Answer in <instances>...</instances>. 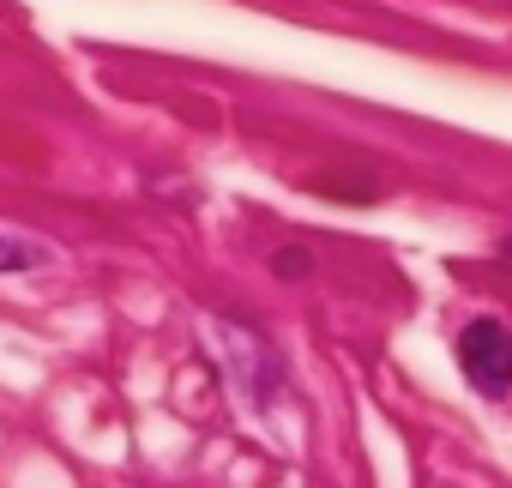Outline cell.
<instances>
[{
	"label": "cell",
	"instance_id": "1",
	"mask_svg": "<svg viewBox=\"0 0 512 488\" xmlns=\"http://www.w3.org/2000/svg\"><path fill=\"white\" fill-rule=\"evenodd\" d=\"M458 368L482 398H506L512 392V332L500 320H470L458 332Z\"/></svg>",
	"mask_w": 512,
	"mask_h": 488
},
{
	"label": "cell",
	"instance_id": "2",
	"mask_svg": "<svg viewBox=\"0 0 512 488\" xmlns=\"http://www.w3.org/2000/svg\"><path fill=\"white\" fill-rule=\"evenodd\" d=\"M43 260H49V248H43V241L0 235V272H31V266H43Z\"/></svg>",
	"mask_w": 512,
	"mask_h": 488
},
{
	"label": "cell",
	"instance_id": "3",
	"mask_svg": "<svg viewBox=\"0 0 512 488\" xmlns=\"http://www.w3.org/2000/svg\"><path fill=\"white\" fill-rule=\"evenodd\" d=\"M302 272H308V254L284 248V254H278V278H302Z\"/></svg>",
	"mask_w": 512,
	"mask_h": 488
}]
</instances>
